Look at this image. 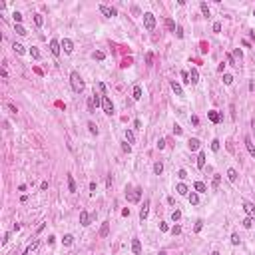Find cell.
I'll list each match as a JSON object with an SVG mask.
<instances>
[{
	"mask_svg": "<svg viewBox=\"0 0 255 255\" xmlns=\"http://www.w3.org/2000/svg\"><path fill=\"white\" fill-rule=\"evenodd\" d=\"M70 84H72V90L76 94L84 92V80H82V76L78 72H70Z\"/></svg>",
	"mask_w": 255,
	"mask_h": 255,
	"instance_id": "1",
	"label": "cell"
},
{
	"mask_svg": "<svg viewBox=\"0 0 255 255\" xmlns=\"http://www.w3.org/2000/svg\"><path fill=\"white\" fill-rule=\"evenodd\" d=\"M142 188H136V189H132V191H126V197H128V201L130 203H138V201L142 200Z\"/></svg>",
	"mask_w": 255,
	"mask_h": 255,
	"instance_id": "2",
	"label": "cell"
},
{
	"mask_svg": "<svg viewBox=\"0 0 255 255\" xmlns=\"http://www.w3.org/2000/svg\"><path fill=\"white\" fill-rule=\"evenodd\" d=\"M144 26H145V30H150V32L155 28V16L152 12H145L144 14Z\"/></svg>",
	"mask_w": 255,
	"mask_h": 255,
	"instance_id": "3",
	"label": "cell"
},
{
	"mask_svg": "<svg viewBox=\"0 0 255 255\" xmlns=\"http://www.w3.org/2000/svg\"><path fill=\"white\" fill-rule=\"evenodd\" d=\"M50 52H52V56H60V52H62V42H58L56 38H52L50 40Z\"/></svg>",
	"mask_w": 255,
	"mask_h": 255,
	"instance_id": "4",
	"label": "cell"
},
{
	"mask_svg": "<svg viewBox=\"0 0 255 255\" xmlns=\"http://www.w3.org/2000/svg\"><path fill=\"white\" fill-rule=\"evenodd\" d=\"M102 108H104V112H106L108 116H112V114H114V104H112V100L108 98V96H104V98H102Z\"/></svg>",
	"mask_w": 255,
	"mask_h": 255,
	"instance_id": "5",
	"label": "cell"
},
{
	"mask_svg": "<svg viewBox=\"0 0 255 255\" xmlns=\"http://www.w3.org/2000/svg\"><path fill=\"white\" fill-rule=\"evenodd\" d=\"M98 10H100L106 18H112V16H116V14H118V10H116V8H108V6H104V4H102Z\"/></svg>",
	"mask_w": 255,
	"mask_h": 255,
	"instance_id": "6",
	"label": "cell"
},
{
	"mask_svg": "<svg viewBox=\"0 0 255 255\" xmlns=\"http://www.w3.org/2000/svg\"><path fill=\"white\" fill-rule=\"evenodd\" d=\"M245 148H247V152H249V155H251V157H253L255 159V145H253V142H251V138H249V136H245Z\"/></svg>",
	"mask_w": 255,
	"mask_h": 255,
	"instance_id": "7",
	"label": "cell"
},
{
	"mask_svg": "<svg viewBox=\"0 0 255 255\" xmlns=\"http://www.w3.org/2000/svg\"><path fill=\"white\" fill-rule=\"evenodd\" d=\"M148 213H150V200L144 201V207L140 209V219L144 221V219H148Z\"/></svg>",
	"mask_w": 255,
	"mask_h": 255,
	"instance_id": "8",
	"label": "cell"
},
{
	"mask_svg": "<svg viewBox=\"0 0 255 255\" xmlns=\"http://www.w3.org/2000/svg\"><path fill=\"white\" fill-rule=\"evenodd\" d=\"M62 48H64L66 54H70V52L74 50V42H72L70 38H64V40H62Z\"/></svg>",
	"mask_w": 255,
	"mask_h": 255,
	"instance_id": "9",
	"label": "cell"
},
{
	"mask_svg": "<svg viewBox=\"0 0 255 255\" xmlns=\"http://www.w3.org/2000/svg\"><path fill=\"white\" fill-rule=\"evenodd\" d=\"M132 251H133V255L142 253V243H140V239H136V237L132 239Z\"/></svg>",
	"mask_w": 255,
	"mask_h": 255,
	"instance_id": "10",
	"label": "cell"
},
{
	"mask_svg": "<svg viewBox=\"0 0 255 255\" xmlns=\"http://www.w3.org/2000/svg\"><path fill=\"white\" fill-rule=\"evenodd\" d=\"M197 82H200V72L195 68H191V72H189V84H197Z\"/></svg>",
	"mask_w": 255,
	"mask_h": 255,
	"instance_id": "11",
	"label": "cell"
},
{
	"mask_svg": "<svg viewBox=\"0 0 255 255\" xmlns=\"http://www.w3.org/2000/svg\"><path fill=\"white\" fill-rule=\"evenodd\" d=\"M243 209H245V213H247L249 217H255V207H253V203L245 201V203H243Z\"/></svg>",
	"mask_w": 255,
	"mask_h": 255,
	"instance_id": "12",
	"label": "cell"
},
{
	"mask_svg": "<svg viewBox=\"0 0 255 255\" xmlns=\"http://www.w3.org/2000/svg\"><path fill=\"white\" fill-rule=\"evenodd\" d=\"M80 223H82V225H90V213L86 209L80 211Z\"/></svg>",
	"mask_w": 255,
	"mask_h": 255,
	"instance_id": "13",
	"label": "cell"
},
{
	"mask_svg": "<svg viewBox=\"0 0 255 255\" xmlns=\"http://www.w3.org/2000/svg\"><path fill=\"white\" fill-rule=\"evenodd\" d=\"M207 118H209V120H211V122H213V124H219V122H221V116H219V114H217V112H215V110L207 112Z\"/></svg>",
	"mask_w": 255,
	"mask_h": 255,
	"instance_id": "14",
	"label": "cell"
},
{
	"mask_svg": "<svg viewBox=\"0 0 255 255\" xmlns=\"http://www.w3.org/2000/svg\"><path fill=\"white\" fill-rule=\"evenodd\" d=\"M193 189H195L197 193H205V191H207V185H205L203 181H195V183H193Z\"/></svg>",
	"mask_w": 255,
	"mask_h": 255,
	"instance_id": "15",
	"label": "cell"
},
{
	"mask_svg": "<svg viewBox=\"0 0 255 255\" xmlns=\"http://www.w3.org/2000/svg\"><path fill=\"white\" fill-rule=\"evenodd\" d=\"M188 145H189L191 152H195V150H200V140H197V138H191V140L188 142Z\"/></svg>",
	"mask_w": 255,
	"mask_h": 255,
	"instance_id": "16",
	"label": "cell"
},
{
	"mask_svg": "<svg viewBox=\"0 0 255 255\" xmlns=\"http://www.w3.org/2000/svg\"><path fill=\"white\" fill-rule=\"evenodd\" d=\"M12 50H14V52H16V54H26V48H24L22 44H18V42H14V44H12Z\"/></svg>",
	"mask_w": 255,
	"mask_h": 255,
	"instance_id": "17",
	"label": "cell"
},
{
	"mask_svg": "<svg viewBox=\"0 0 255 255\" xmlns=\"http://www.w3.org/2000/svg\"><path fill=\"white\" fill-rule=\"evenodd\" d=\"M108 233H110V223L104 221L102 223V229H100V237H108Z\"/></svg>",
	"mask_w": 255,
	"mask_h": 255,
	"instance_id": "18",
	"label": "cell"
},
{
	"mask_svg": "<svg viewBox=\"0 0 255 255\" xmlns=\"http://www.w3.org/2000/svg\"><path fill=\"white\" fill-rule=\"evenodd\" d=\"M171 90L176 92V96H183V88L179 86V84H178V82H176V80L171 82Z\"/></svg>",
	"mask_w": 255,
	"mask_h": 255,
	"instance_id": "19",
	"label": "cell"
},
{
	"mask_svg": "<svg viewBox=\"0 0 255 255\" xmlns=\"http://www.w3.org/2000/svg\"><path fill=\"white\" fill-rule=\"evenodd\" d=\"M176 191H178L179 195H188V185H185V183H178V185H176Z\"/></svg>",
	"mask_w": 255,
	"mask_h": 255,
	"instance_id": "20",
	"label": "cell"
},
{
	"mask_svg": "<svg viewBox=\"0 0 255 255\" xmlns=\"http://www.w3.org/2000/svg\"><path fill=\"white\" fill-rule=\"evenodd\" d=\"M132 96H133V100H142V86H133Z\"/></svg>",
	"mask_w": 255,
	"mask_h": 255,
	"instance_id": "21",
	"label": "cell"
},
{
	"mask_svg": "<svg viewBox=\"0 0 255 255\" xmlns=\"http://www.w3.org/2000/svg\"><path fill=\"white\" fill-rule=\"evenodd\" d=\"M189 203H191V205H197V203H200V195H197V191H191V193H189Z\"/></svg>",
	"mask_w": 255,
	"mask_h": 255,
	"instance_id": "22",
	"label": "cell"
},
{
	"mask_svg": "<svg viewBox=\"0 0 255 255\" xmlns=\"http://www.w3.org/2000/svg\"><path fill=\"white\" fill-rule=\"evenodd\" d=\"M197 167H200V169L205 167V154H203V152H200V155H197Z\"/></svg>",
	"mask_w": 255,
	"mask_h": 255,
	"instance_id": "23",
	"label": "cell"
},
{
	"mask_svg": "<svg viewBox=\"0 0 255 255\" xmlns=\"http://www.w3.org/2000/svg\"><path fill=\"white\" fill-rule=\"evenodd\" d=\"M166 28L169 30V32H174V34H176V28H178V26H176V22H174L171 18H167V20H166Z\"/></svg>",
	"mask_w": 255,
	"mask_h": 255,
	"instance_id": "24",
	"label": "cell"
},
{
	"mask_svg": "<svg viewBox=\"0 0 255 255\" xmlns=\"http://www.w3.org/2000/svg\"><path fill=\"white\" fill-rule=\"evenodd\" d=\"M162 171H164V164H162V162H155L154 164V174L155 176H162Z\"/></svg>",
	"mask_w": 255,
	"mask_h": 255,
	"instance_id": "25",
	"label": "cell"
},
{
	"mask_svg": "<svg viewBox=\"0 0 255 255\" xmlns=\"http://www.w3.org/2000/svg\"><path fill=\"white\" fill-rule=\"evenodd\" d=\"M62 243H64V245H72V243H74V235H72V233H66L64 239H62Z\"/></svg>",
	"mask_w": 255,
	"mask_h": 255,
	"instance_id": "26",
	"label": "cell"
},
{
	"mask_svg": "<svg viewBox=\"0 0 255 255\" xmlns=\"http://www.w3.org/2000/svg\"><path fill=\"white\" fill-rule=\"evenodd\" d=\"M227 178H229V181H237V171H235L233 167L227 169Z\"/></svg>",
	"mask_w": 255,
	"mask_h": 255,
	"instance_id": "27",
	"label": "cell"
},
{
	"mask_svg": "<svg viewBox=\"0 0 255 255\" xmlns=\"http://www.w3.org/2000/svg\"><path fill=\"white\" fill-rule=\"evenodd\" d=\"M30 56H32L34 60H40V58H42V54H40V50H38V48H30Z\"/></svg>",
	"mask_w": 255,
	"mask_h": 255,
	"instance_id": "28",
	"label": "cell"
},
{
	"mask_svg": "<svg viewBox=\"0 0 255 255\" xmlns=\"http://www.w3.org/2000/svg\"><path fill=\"white\" fill-rule=\"evenodd\" d=\"M253 221H255V217H249V215H247V217H245L241 223H243V227H245V229H249V227L253 225Z\"/></svg>",
	"mask_w": 255,
	"mask_h": 255,
	"instance_id": "29",
	"label": "cell"
},
{
	"mask_svg": "<svg viewBox=\"0 0 255 255\" xmlns=\"http://www.w3.org/2000/svg\"><path fill=\"white\" fill-rule=\"evenodd\" d=\"M92 58H94V60H98V62H102V60H104V58H106V54H104V52H102V50H96V52H94V54H92Z\"/></svg>",
	"mask_w": 255,
	"mask_h": 255,
	"instance_id": "30",
	"label": "cell"
},
{
	"mask_svg": "<svg viewBox=\"0 0 255 255\" xmlns=\"http://www.w3.org/2000/svg\"><path fill=\"white\" fill-rule=\"evenodd\" d=\"M68 189H70L72 193L76 191V181H74V178H72V176H68Z\"/></svg>",
	"mask_w": 255,
	"mask_h": 255,
	"instance_id": "31",
	"label": "cell"
},
{
	"mask_svg": "<svg viewBox=\"0 0 255 255\" xmlns=\"http://www.w3.org/2000/svg\"><path fill=\"white\" fill-rule=\"evenodd\" d=\"M126 140H128V144H133V142H136V136H133L132 130H126Z\"/></svg>",
	"mask_w": 255,
	"mask_h": 255,
	"instance_id": "32",
	"label": "cell"
},
{
	"mask_svg": "<svg viewBox=\"0 0 255 255\" xmlns=\"http://www.w3.org/2000/svg\"><path fill=\"white\" fill-rule=\"evenodd\" d=\"M223 84H225V86H231L233 84V76L231 74H223Z\"/></svg>",
	"mask_w": 255,
	"mask_h": 255,
	"instance_id": "33",
	"label": "cell"
},
{
	"mask_svg": "<svg viewBox=\"0 0 255 255\" xmlns=\"http://www.w3.org/2000/svg\"><path fill=\"white\" fill-rule=\"evenodd\" d=\"M14 30H16V34H20V36H24V34H28V32H26V28H24L22 24H16V26H14Z\"/></svg>",
	"mask_w": 255,
	"mask_h": 255,
	"instance_id": "34",
	"label": "cell"
},
{
	"mask_svg": "<svg viewBox=\"0 0 255 255\" xmlns=\"http://www.w3.org/2000/svg\"><path fill=\"white\" fill-rule=\"evenodd\" d=\"M34 24H36V26H42V24H44L42 14H34Z\"/></svg>",
	"mask_w": 255,
	"mask_h": 255,
	"instance_id": "35",
	"label": "cell"
},
{
	"mask_svg": "<svg viewBox=\"0 0 255 255\" xmlns=\"http://www.w3.org/2000/svg\"><path fill=\"white\" fill-rule=\"evenodd\" d=\"M200 8H201V12H203V16H205V18H209V8H207V4H205V2H201Z\"/></svg>",
	"mask_w": 255,
	"mask_h": 255,
	"instance_id": "36",
	"label": "cell"
},
{
	"mask_svg": "<svg viewBox=\"0 0 255 255\" xmlns=\"http://www.w3.org/2000/svg\"><path fill=\"white\" fill-rule=\"evenodd\" d=\"M88 112H90V114H94V112H96V104H94V100H92V96L88 98Z\"/></svg>",
	"mask_w": 255,
	"mask_h": 255,
	"instance_id": "37",
	"label": "cell"
},
{
	"mask_svg": "<svg viewBox=\"0 0 255 255\" xmlns=\"http://www.w3.org/2000/svg\"><path fill=\"white\" fill-rule=\"evenodd\" d=\"M225 60H227V64H229V66H239V64L235 62V58H233L231 54H225Z\"/></svg>",
	"mask_w": 255,
	"mask_h": 255,
	"instance_id": "38",
	"label": "cell"
},
{
	"mask_svg": "<svg viewBox=\"0 0 255 255\" xmlns=\"http://www.w3.org/2000/svg\"><path fill=\"white\" fill-rule=\"evenodd\" d=\"M88 130H90V133H96V136H98V126L94 122H88Z\"/></svg>",
	"mask_w": 255,
	"mask_h": 255,
	"instance_id": "39",
	"label": "cell"
},
{
	"mask_svg": "<svg viewBox=\"0 0 255 255\" xmlns=\"http://www.w3.org/2000/svg\"><path fill=\"white\" fill-rule=\"evenodd\" d=\"M219 148H221V142H219V140H213V142H211V150H213V152H219Z\"/></svg>",
	"mask_w": 255,
	"mask_h": 255,
	"instance_id": "40",
	"label": "cell"
},
{
	"mask_svg": "<svg viewBox=\"0 0 255 255\" xmlns=\"http://www.w3.org/2000/svg\"><path fill=\"white\" fill-rule=\"evenodd\" d=\"M219 181H221V176H213V183H211V188L217 189V188H219Z\"/></svg>",
	"mask_w": 255,
	"mask_h": 255,
	"instance_id": "41",
	"label": "cell"
},
{
	"mask_svg": "<svg viewBox=\"0 0 255 255\" xmlns=\"http://www.w3.org/2000/svg\"><path fill=\"white\" fill-rule=\"evenodd\" d=\"M171 219H174V221H179V219H181V211L176 209L174 213H171Z\"/></svg>",
	"mask_w": 255,
	"mask_h": 255,
	"instance_id": "42",
	"label": "cell"
},
{
	"mask_svg": "<svg viewBox=\"0 0 255 255\" xmlns=\"http://www.w3.org/2000/svg\"><path fill=\"white\" fill-rule=\"evenodd\" d=\"M12 18H14V22H16V24L22 22V14H20V12H14V14H12Z\"/></svg>",
	"mask_w": 255,
	"mask_h": 255,
	"instance_id": "43",
	"label": "cell"
},
{
	"mask_svg": "<svg viewBox=\"0 0 255 255\" xmlns=\"http://www.w3.org/2000/svg\"><path fill=\"white\" fill-rule=\"evenodd\" d=\"M239 241H241V239H239V235H237V233H233V235H231V243L233 245H239Z\"/></svg>",
	"mask_w": 255,
	"mask_h": 255,
	"instance_id": "44",
	"label": "cell"
},
{
	"mask_svg": "<svg viewBox=\"0 0 255 255\" xmlns=\"http://www.w3.org/2000/svg\"><path fill=\"white\" fill-rule=\"evenodd\" d=\"M164 148H166V140L159 138V140H157V150H164Z\"/></svg>",
	"mask_w": 255,
	"mask_h": 255,
	"instance_id": "45",
	"label": "cell"
},
{
	"mask_svg": "<svg viewBox=\"0 0 255 255\" xmlns=\"http://www.w3.org/2000/svg\"><path fill=\"white\" fill-rule=\"evenodd\" d=\"M176 36H178V38H183V28H181V26L176 28Z\"/></svg>",
	"mask_w": 255,
	"mask_h": 255,
	"instance_id": "46",
	"label": "cell"
},
{
	"mask_svg": "<svg viewBox=\"0 0 255 255\" xmlns=\"http://www.w3.org/2000/svg\"><path fill=\"white\" fill-rule=\"evenodd\" d=\"M171 233H174V235H179V233H181V227H179V225H174V227H171Z\"/></svg>",
	"mask_w": 255,
	"mask_h": 255,
	"instance_id": "47",
	"label": "cell"
},
{
	"mask_svg": "<svg viewBox=\"0 0 255 255\" xmlns=\"http://www.w3.org/2000/svg\"><path fill=\"white\" fill-rule=\"evenodd\" d=\"M152 60H154V54H152V52H148V54H145V62H148V64H152Z\"/></svg>",
	"mask_w": 255,
	"mask_h": 255,
	"instance_id": "48",
	"label": "cell"
},
{
	"mask_svg": "<svg viewBox=\"0 0 255 255\" xmlns=\"http://www.w3.org/2000/svg\"><path fill=\"white\" fill-rule=\"evenodd\" d=\"M201 227H203V221L197 219V223H195V231H201Z\"/></svg>",
	"mask_w": 255,
	"mask_h": 255,
	"instance_id": "49",
	"label": "cell"
},
{
	"mask_svg": "<svg viewBox=\"0 0 255 255\" xmlns=\"http://www.w3.org/2000/svg\"><path fill=\"white\" fill-rule=\"evenodd\" d=\"M221 30V22H215L213 24V32H219Z\"/></svg>",
	"mask_w": 255,
	"mask_h": 255,
	"instance_id": "50",
	"label": "cell"
},
{
	"mask_svg": "<svg viewBox=\"0 0 255 255\" xmlns=\"http://www.w3.org/2000/svg\"><path fill=\"white\" fill-rule=\"evenodd\" d=\"M235 58H237V60H241V58H243V54H241V50H239V48H235Z\"/></svg>",
	"mask_w": 255,
	"mask_h": 255,
	"instance_id": "51",
	"label": "cell"
},
{
	"mask_svg": "<svg viewBox=\"0 0 255 255\" xmlns=\"http://www.w3.org/2000/svg\"><path fill=\"white\" fill-rule=\"evenodd\" d=\"M122 148H124V152H128V154H130V152H132V145L128 144V142H126V144H124Z\"/></svg>",
	"mask_w": 255,
	"mask_h": 255,
	"instance_id": "52",
	"label": "cell"
},
{
	"mask_svg": "<svg viewBox=\"0 0 255 255\" xmlns=\"http://www.w3.org/2000/svg\"><path fill=\"white\" fill-rule=\"evenodd\" d=\"M178 176H179V179H185V178H188V174H185V169H179V174H178Z\"/></svg>",
	"mask_w": 255,
	"mask_h": 255,
	"instance_id": "53",
	"label": "cell"
},
{
	"mask_svg": "<svg viewBox=\"0 0 255 255\" xmlns=\"http://www.w3.org/2000/svg\"><path fill=\"white\" fill-rule=\"evenodd\" d=\"M174 133H176V136H181V128H179V126H174Z\"/></svg>",
	"mask_w": 255,
	"mask_h": 255,
	"instance_id": "54",
	"label": "cell"
},
{
	"mask_svg": "<svg viewBox=\"0 0 255 255\" xmlns=\"http://www.w3.org/2000/svg\"><path fill=\"white\" fill-rule=\"evenodd\" d=\"M8 237H10V233H4V237H2V245L8 243Z\"/></svg>",
	"mask_w": 255,
	"mask_h": 255,
	"instance_id": "55",
	"label": "cell"
},
{
	"mask_svg": "<svg viewBox=\"0 0 255 255\" xmlns=\"http://www.w3.org/2000/svg\"><path fill=\"white\" fill-rule=\"evenodd\" d=\"M191 124L197 126V124H200V118H197V116H191Z\"/></svg>",
	"mask_w": 255,
	"mask_h": 255,
	"instance_id": "56",
	"label": "cell"
},
{
	"mask_svg": "<svg viewBox=\"0 0 255 255\" xmlns=\"http://www.w3.org/2000/svg\"><path fill=\"white\" fill-rule=\"evenodd\" d=\"M159 229H162V231H167L169 227H167V223H164V221H162V223H159Z\"/></svg>",
	"mask_w": 255,
	"mask_h": 255,
	"instance_id": "57",
	"label": "cell"
},
{
	"mask_svg": "<svg viewBox=\"0 0 255 255\" xmlns=\"http://www.w3.org/2000/svg\"><path fill=\"white\" fill-rule=\"evenodd\" d=\"M106 188H108V189L112 188V176H108V179H106Z\"/></svg>",
	"mask_w": 255,
	"mask_h": 255,
	"instance_id": "58",
	"label": "cell"
},
{
	"mask_svg": "<svg viewBox=\"0 0 255 255\" xmlns=\"http://www.w3.org/2000/svg\"><path fill=\"white\" fill-rule=\"evenodd\" d=\"M40 189L46 191V189H48V181H42V183H40Z\"/></svg>",
	"mask_w": 255,
	"mask_h": 255,
	"instance_id": "59",
	"label": "cell"
},
{
	"mask_svg": "<svg viewBox=\"0 0 255 255\" xmlns=\"http://www.w3.org/2000/svg\"><path fill=\"white\" fill-rule=\"evenodd\" d=\"M98 88H100L102 92H106V84H104V82H100V84H98Z\"/></svg>",
	"mask_w": 255,
	"mask_h": 255,
	"instance_id": "60",
	"label": "cell"
},
{
	"mask_svg": "<svg viewBox=\"0 0 255 255\" xmlns=\"http://www.w3.org/2000/svg\"><path fill=\"white\" fill-rule=\"evenodd\" d=\"M253 90H255V82L251 80V82H249V92H253Z\"/></svg>",
	"mask_w": 255,
	"mask_h": 255,
	"instance_id": "61",
	"label": "cell"
},
{
	"mask_svg": "<svg viewBox=\"0 0 255 255\" xmlns=\"http://www.w3.org/2000/svg\"><path fill=\"white\" fill-rule=\"evenodd\" d=\"M8 110H10L12 114H16V106H12V104H8Z\"/></svg>",
	"mask_w": 255,
	"mask_h": 255,
	"instance_id": "62",
	"label": "cell"
},
{
	"mask_svg": "<svg viewBox=\"0 0 255 255\" xmlns=\"http://www.w3.org/2000/svg\"><path fill=\"white\" fill-rule=\"evenodd\" d=\"M159 255H167V253H166V251H159Z\"/></svg>",
	"mask_w": 255,
	"mask_h": 255,
	"instance_id": "63",
	"label": "cell"
},
{
	"mask_svg": "<svg viewBox=\"0 0 255 255\" xmlns=\"http://www.w3.org/2000/svg\"><path fill=\"white\" fill-rule=\"evenodd\" d=\"M253 16H255V10H253Z\"/></svg>",
	"mask_w": 255,
	"mask_h": 255,
	"instance_id": "64",
	"label": "cell"
}]
</instances>
